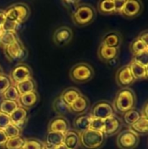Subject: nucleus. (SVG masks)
<instances>
[{
  "label": "nucleus",
  "mask_w": 148,
  "mask_h": 149,
  "mask_svg": "<svg viewBox=\"0 0 148 149\" xmlns=\"http://www.w3.org/2000/svg\"><path fill=\"white\" fill-rule=\"evenodd\" d=\"M136 105V95L130 88L120 89L113 102V107L115 112L124 114L125 113L134 108Z\"/></svg>",
  "instance_id": "f257e3e1"
},
{
  "label": "nucleus",
  "mask_w": 148,
  "mask_h": 149,
  "mask_svg": "<svg viewBox=\"0 0 148 149\" xmlns=\"http://www.w3.org/2000/svg\"><path fill=\"white\" fill-rule=\"evenodd\" d=\"M103 132L88 129L79 134V146L83 149H99L106 142Z\"/></svg>",
  "instance_id": "f03ea898"
},
{
  "label": "nucleus",
  "mask_w": 148,
  "mask_h": 149,
  "mask_svg": "<svg viewBox=\"0 0 148 149\" xmlns=\"http://www.w3.org/2000/svg\"><path fill=\"white\" fill-rule=\"evenodd\" d=\"M71 17L72 22L77 26L83 27L88 25L94 20L96 17V11L92 5L81 3L76 9V10L71 14Z\"/></svg>",
  "instance_id": "7ed1b4c3"
},
{
  "label": "nucleus",
  "mask_w": 148,
  "mask_h": 149,
  "mask_svg": "<svg viewBox=\"0 0 148 149\" xmlns=\"http://www.w3.org/2000/svg\"><path fill=\"white\" fill-rule=\"evenodd\" d=\"M71 79L79 84H84L90 81L94 76L93 68L85 62H80L73 65L69 72Z\"/></svg>",
  "instance_id": "20e7f679"
},
{
  "label": "nucleus",
  "mask_w": 148,
  "mask_h": 149,
  "mask_svg": "<svg viewBox=\"0 0 148 149\" xmlns=\"http://www.w3.org/2000/svg\"><path fill=\"white\" fill-rule=\"evenodd\" d=\"M7 20L13 21L18 24L25 22L31 15V10L26 3H17L9 6L4 10Z\"/></svg>",
  "instance_id": "39448f33"
},
{
  "label": "nucleus",
  "mask_w": 148,
  "mask_h": 149,
  "mask_svg": "<svg viewBox=\"0 0 148 149\" xmlns=\"http://www.w3.org/2000/svg\"><path fill=\"white\" fill-rule=\"evenodd\" d=\"M140 142V137L131 129L121 131L116 140L117 146L120 149H134Z\"/></svg>",
  "instance_id": "423d86ee"
},
{
  "label": "nucleus",
  "mask_w": 148,
  "mask_h": 149,
  "mask_svg": "<svg viewBox=\"0 0 148 149\" xmlns=\"http://www.w3.org/2000/svg\"><path fill=\"white\" fill-rule=\"evenodd\" d=\"M3 50L5 57L11 62H20L24 59L27 55V51L19 39L17 42L3 48Z\"/></svg>",
  "instance_id": "0eeeda50"
},
{
  "label": "nucleus",
  "mask_w": 148,
  "mask_h": 149,
  "mask_svg": "<svg viewBox=\"0 0 148 149\" xmlns=\"http://www.w3.org/2000/svg\"><path fill=\"white\" fill-rule=\"evenodd\" d=\"M90 115L94 119L106 120L109 117L115 115V111L113 104L106 100H101L97 102L92 108Z\"/></svg>",
  "instance_id": "6e6552de"
},
{
  "label": "nucleus",
  "mask_w": 148,
  "mask_h": 149,
  "mask_svg": "<svg viewBox=\"0 0 148 149\" xmlns=\"http://www.w3.org/2000/svg\"><path fill=\"white\" fill-rule=\"evenodd\" d=\"M31 75L32 73H31V67L24 63H20L11 70L9 77L12 85L16 86L17 84H19L24 80L31 79Z\"/></svg>",
  "instance_id": "1a4fd4ad"
},
{
  "label": "nucleus",
  "mask_w": 148,
  "mask_h": 149,
  "mask_svg": "<svg viewBox=\"0 0 148 149\" xmlns=\"http://www.w3.org/2000/svg\"><path fill=\"white\" fill-rule=\"evenodd\" d=\"M143 10V4L139 0H126L120 12V15L126 18H134L139 16Z\"/></svg>",
  "instance_id": "9d476101"
},
{
  "label": "nucleus",
  "mask_w": 148,
  "mask_h": 149,
  "mask_svg": "<svg viewBox=\"0 0 148 149\" xmlns=\"http://www.w3.org/2000/svg\"><path fill=\"white\" fill-rule=\"evenodd\" d=\"M116 82L120 86L127 88L129 86L133 85L135 82V79L131 72L129 65H124L120 67L116 72Z\"/></svg>",
  "instance_id": "9b49d317"
},
{
  "label": "nucleus",
  "mask_w": 148,
  "mask_h": 149,
  "mask_svg": "<svg viewBox=\"0 0 148 149\" xmlns=\"http://www.w3.org/2000/svg\"><path fill=\"white\" fill-rule=\"evenodd\" d=\"M73 33L68 26H61L58 28L53 33V41L58 46H63L71 42Z\"/></svg>",
  "instance_id": "f8f14e48"
},
{
  "label": "nucleus",
  "mask_w": 148,
  "mask_h": 149,
  "mask_svg": "<svg viewBox=\"0 0 148 149\" xmlns=\"http://www.w3.org/2000/svg\"><path fill=\"white\" fill-rule=\"evenodd\" d=\"M121 127H122V121L116 115H113L112 117L104 120L103 133L106 137L113 136L117 133H120Z\"/></svg>",
  "instance_id": "ddd939ff"
},
{
  "label": "nucleus",
  "mask_w": 148,
  "mask_h": 149,
  "mask_svg": "<svg viewBox=\"0 0 148 149\" xmlns=\"http://www.w3.org/2000/svg\"><path fill=\"white\" fill-rule=\"evenodd\" d=\"M70 129L69 121L64 116H57L53 118L48 124V132L65 134Z\"/></svg>",
  "instance_id": "4468645a"
},
{
  "label": "nucleus",
  "mask_w": 148,
  "mask_h": 149,
  "mask_svg": "<svg viewBox=\"0 0 148 149\" xmlns=\"http://www.w3.org/2000/svg\"><path fill=\"white\" fill-rule=\"evenodd\" d=\"M27 118H28V110L21 107H18L10 115L11 124H13L14 126H16L21 130L24 127L27 121Z\"/></svg>",
  "instance_id": "2eb2a0df"
},
{
  "label": "nucleus",
  "mask_w": 148,
  "mask_h": 149,
  "mask_svg": "<svg viewBox=\"0 0 148 149\" xmlns=\"http://www.w3.org/2000/svg\"><path fill=\"white\" fill-rule=\"evenodd\" d=\"M121 43H122V36L119 31H113L106 33L101 40V45L112 48H116V49H120Z\"/></svg>",
  "instance_id": "dca6fc26"
},
{
  "label": "nucleus",
  "mask_w": 148,
  "mask_h": 149,
  "mask_svg": "<svg viewBox=\"0 0 148 149\" xmlns=\"http://www.w3.org/2000/svg\"><path fill=\"white\" fill-rule=\"evenodd\" d=\"M120 53V49L108 47L100 44L98 49V57L99 58L105 63H108L111 60L117 58Z\"/></svg>",
  "instance_id": "f3484780"
},
{
  "label": "nucleus",
  "mask_w": 148,
  "mask_h": 149,
  "mask_svg": "<svg viewBox=\"0 0 148 149\" xmlns=\"http://www.w3.org/2000/svg\"><path fill=\"white\" fill-rule=\"evenodd\" d=\"M92 120V116L90 113H81L79 114L73 121L74 130L79 134H81L88 129H90V124Z\"/></svg>",
  "instance_id": "a211bd4d"
},
{
  "label": "nucleus",
  "mask_w": 148,
  "mask_h": 149,
  "mask_svg": "<svg viewBox=\"0 0 148 149\" xmlns=\"http://www.w3.org/2000/svg\"><path fill=\"white\" fill-rule=\"evenodd\" d=\"M38 93L37 91H35L26 94L20 95L17 100V104L19 107L28 110L29 108L33 107L38 103Z\"/></svg>",
  "instance_id": "6ab92c4d"
},
{
  "label": "nucleus",
  "mask_w": 148,
  "mask_h": 149,
  "mask_svg": "<svg viewBox=\"0 0 148 149\" xmlns=\"http://www.w3.org/2000/svg\"><path fill=\"white\" fill-rule=\"evenodd\" d=\"M63 144L68 149H77L79 147V134L74 129H69L64 134Z\"/></svg>",
  "instance_id": "aec40b11"
},
{
  "label": "nucleus",
  "mask_w": 148,
  "mask_h": 149,
  "mask_svg": "<svg viewBox=\"0 0 148 149\" xmlns=\"http://www.w3.org/2000/svg\"><path fill=\"white\" fill-rule=\"evenodd\" d=\"M131 70V72L136 80H141V79H146L148 77V67H145L141 65L140 64L137 63L133 59L130 62L128 65Z\"/></svg>",
  "instance_id": "412c9836"
},
{
  "label": "nucleus",
  "mask_w": 148,
  "mask_h": 149,
  "mask_svg": "<svg viewBox=\"0 0 148 149\" xmlns=\"http://www.w3.org/2000/svg\"><path fill=\"white\" fill-rule=\"evenodd\" d=\"M89 105H90V102H89L88 99L85 95L81 94L70 106V109H71V112L81 114V113H85L86 112V110L89 107Z\"/></svg>",
  "instance_id": "4be33fe9"
},
{
  "label": "nucleus",
  "mask_w": 148,
  "mask_h": 149,
  "mask_svg": "<svg viewBox=\"0 0 148 149\" xmlns=\"http://www.w3.org/2000/svg\"><path fill=\"white\" fill-rule=\"evenodd\" d=\"M64 142V134L59 133L48 132L45 138V148L47 149H53L54 148L63 144Z\"/></svg>",
  "instance_id": "5701e85b"
},
{
  "label": "nucleus",
  "mask_w": 148,
  "mask_h": 149,
  "mask_svg": "<svg viewBox=\"0 0 148 149\" xmlns=\"http://www.w3.org/2000/svg\"><path fill=\"white\" fill-rule=\"evenodd\" d=\"M81 95V93L75 87H69L64 90L59 96L61 100L69 107Z\"/></svg>",
  "instance_id": "b1692460"
},
{
  "label": "nucleus",
  "mask_w": 148,
  "mask_h": 149,
  "mask_svg": "<svg viewBox=\"0 0 148 149\" xmlns=\"http://www.w3.org/2000/svg\"><path fill=\"white\" fill-rule=\"evenodd\" d=\"M15 86L17 87V89L20 95L26 94V93L37 91V84H36V82L34 81V79L32 78L29 79L27 80H24V81H23V82H21L19 84H17Z\"/></svg>",
  "instance_id": "393cba45"
},
{
  "label": "nucleus",
  "mask_w": 148,
  "mask_h": 149,
  "mask_svg": "<svg viewBox=\"0 0 148 149\" xmlns=\"http://www.w3.org/2000/svg\"><path fill=\"white\" fill-rule=\"evenodd\" d=\"M98 10L103 15L115 14L114 0H102L98 3Z\"/></svg>",
  "instance_id": "a878e982"
},
{
  "label": "nucleus",
  "mask_w": 148,
  "mask_h": 149,
  "mask_svg": "<svg viewBox=\"0 0 148 149\" xmlns=\"http://www.w3.org/2000/svg\"><path fill=\"white\" fill-rule=\"evenodd\" d=\"M18 40L17 32L13 31H1L0 32V47L4 48Z\"/></svg>",
  "instance_id": "bb28decb"
},
{
  "label": "nucleus",
  "mask_w": 148,
  "mask_h": 149,
  "mask_svg": "<svg viewBox=\"0 0 148 149\" xmlns=\"http://www.w3.org/2000/svg\"><path fill=\"white\" fill-rule=\"evenodd\" d=\"M129 129L134 132L137 135L147 134L148 130V118L141 116V118L138 121H136L133 125L129 127Z\"/></svg>",
  "instance_id": "cd10ccee"
},
{
  "label": "nucleus",
  "mask_w": 148,
  "mask_h": 149,
  "mask_svg": "<svg viewBox=\"0 0 148 149\" xmlns=\"http://www.w3.org/2000/svg\"><path fill=\"white\" fill-rule=\"evenodd\" d=\"M52 108H53L54 112L58 114V116H63V115H65V114L71 113L70 107L68 105H66L61 100L60 97H58L54 100V101L52 103Z\"/></svg>",
  "instance_id": "c85d7f7f"
},
{
  "label": "nucleus",
  "mask_w": 148,
  "mask_h": 149,
  "mask_svg": "<svg viewBox=\"0 0 148 149\" xmlns=\"http://www.w3.org/2000/svg\"><path fill=\"white\" fill-rule=\"evenodd\" d=\"M130 51L133 56H137L148 51V44L141 41L139 38H135L130 45Z\"/></svg>",
  "instance_id": "c756f323"
},
{
  "label": "nucleus",
  "mask_w": 148,
  "mask_h": 149,
  "mask_svg": "<svg viewBox=\"0 0 148 149\" xmlns=\"http://www.w3.org/2000/svg\"><path fill=\"white\" fill-rule=\"evenodd\" d=\"M141 118L140 112H139L137 109H132L123 114V121L126 125L131 127L133 125L136 121H138Z\"/></svg>",
  "instance_id": "7c9ffc66"
},
{
  "label": "nucleus",
  "mask_w": 148,
  "mask_h": 149,
  "mask_svg": "<svg viewBox=\"0 0 148 149\" xmlns=\"http://www.w3.org/2000/svg\"><path fill=\"white\" fill-rule=\"evenodd\" d=\"M18 107L19 106H18L17 102H16V101L2 100L0 102V113L10 116Z\"/></svg>",
  "instance_id": "2f4dec72"
},
{
  "label": "nucleus",
  "mask_w": 148,
  "mask_h": 149,
  "mask_svg": "<svg viewBox=\"0 0 148 149\" xmlns=\"http://www.w3.org/2000/svg\"><path fill=\"white\" fill-rule=\"evenodd\" d=\"M24 142V139L21 136L8 139L4 146L3 147V149H21Z\"/></svg>",
  "instance_id": "473e14b6"
},
{
  "label": "nucleus",
  "mask_w": 148,
  "mask_h": 149,
  "mask_svg": "<svg viewBox=\"0 0 148 149\" xmlns=\"http://www.w3.org/2000/svg\"><path fill=\"white\" fill-rule=\"evenodd\" d=\"M19 97H20V94H19L17 87L14 85H11L3 93V100H10V101H16V102H17Z\"/></svg>",
  "instance_id": "72a5a7b5"
},
{
  "label": "nucleus",
  "mask_w": 148,
  "mask_h": 149,
  "mask_svg": "<svg viewBox=\"0 0 148 149\" xmlns=\"http://www.w3.org/2000/svg\"><path fill=\"white\" fill-rule=\"evenodd\" d=\"M44 143L38 139H24L21 149H44Z\"/></svg>",
  "instance_id": "f704fd0d"
},
{
  "label": "nucleus",
  "mask_w": 148,
  "mask_h": 149,
  "mask_svg": "<svg viewBox=\"0 0 148 149\" xmlns=\"http://www.w3.org/2000/svg\"><path fill=\"white\" fill-rule=\"evenodd\" d=\"M12 85L10 77L4 73L0 75V95H3V93Z\"/></svg>",
  "instance_id": "c9c22d12"
},
{
  "label": "nucleus",
  "mask_w": 148,
  "mask_h": 149,
  "mask_svg": "<svg viewBox=\"0 0 148 149\" xmlns=\"http://www.w3.org/2000/svg\"><path fill=\"white\" fill-rule=\"evenodd\" d=\"M21 129H19L18 127H17L16 126H14L13 124H10L5 130L4 133L7 136L8 139L10 138H15V137H18L21 134Z\"/></svg>",
  "instance_id": "e433bc0d"
},
{
  "label": "nucleus",
  "mask_w": 148,
  "mask_h": 149,
  "mask_svg": "<svg viewBox=\"0 0 148 149\" xmlns=\"http://www.w3.org/2000/svg\"><path fill=\"white\" fill-rule=\"evenodd\" d=\"M20 27V24L13 22V21H10V20H5L4 24L2 26V31H13V32H17V29Z\"/></svg>",
  "instance_id": "4c0bfd02"
},
{
  "label": "nucleus",
  "mask_w": 148,
  "mask_h": 149,
  "mask_svg": "<svg viewBox=\"0 0 148 149\" xmlns=\"http://www.w3.org/2000/svg\"><path fill=\"white\" fill-rule=\"evenodd\" d=\"M61 3L64 5V7L71 13V14H72L75 10H76V9L81 4V3L79 2V1H69V0H64V1H62L61 2Z\"/></svg>",
  "instance_id": "58836bf2"
},
{
  "label": "nucleus",
  "mask_w": 148,
  "mask_h": 149,
  "mask_svg": "<svg viewBox=\"0 0 148 149\" xmlns=\"http://www.w3.org/2000/svg\"><path fill=\"white\" fill-rule=\"evenodd\" d=\"M90 129L99 132H103L104 130V120L99 119H94L92 117L91 124H90Z\"/></svg>",
  "instance_id": "ea45409f"
},
{
  "label": "nucleus",
  "mask_w": 148,
  "mask_h": 149,
  "mask_svg": "<svg viewBox=\"0 0 148 149\" xmlns=\"http://www.w3.org/2000/svg\"><path fill=\"white\" fill-rule=\"evenodd\" d=\"M133 59L136 61L137 63L140 64L141 65L145 67H148V51L143 53H140L137 56H133Z\"/></svg>",
  "instance_id": "a19ab883"
},
{
  "label": "nucleus",
  "mask_w": 148,
  "mask_h": 149,
  "mask_svg": "<svg viewBox=\"0 0 148 149\" xmlns=\"http://www.w3.org/2000/svg\"><path fill=\"white\" fill-rule=\"evenodd\" d=\"M11 124L10 116L0 113V130L4 131Z\"/></svg>",
  "instance_id": "79ce46f5"
},
{
  "label": "nucleus",
  "mask_w": 148,
  "mask_h": 149,
  "mask_svg": "<svg viewBox=\"0 0 148 149\" xmlns=\"http://www.w3.org/2000/svg\"><path fill=\"white\" fill-rule=\"evenodd\" d=\"M126 0H114L115 3V14H120Z\"/></svg>",
  "instance_id": "37998d69"
},
{
  "label": "nucleus",
  "mask_w": 148,
  "mask_h": 149,
  "mask_svg": "<svg viewBox=\"0 0 148 149\" xmlns=\"http://www.w3.org/2000/svg\"><path fill=\"white\" fill-rule=\"evenodd\" d=\"M137 38L140 39L141 41L145 42L146 44H148V31L147 30L143 31L142 32H140L139 34V36L137 37Z\"/></svg>",
  "instance_id": "c03bdc74"
},
{
  "label": "nucleus",
  "mask_w": 148,
  "mask_h": 149,
  "mask_svg": "<svg viewBox=\"0 0 148 149\" xmlns=\"http://www.w3.org/2000/svg\"><path fill=\"white\" fill-rule=\"evenodd\" d=\"M7 140H8V138H7L4 131L0 130V147H3L4 144L6 143Z\"/></svg>",
  "instance_id": "a18cd8bd"
},
{
  "label": "nucleus",
  "mask_w": 148,
  "mask_h": 149,
  "mask_svg": "<svg viewBox=\"0 0 148 149\" xmlns=\"http://www.w3.org/2000/svg\"><path fill=\"white\" fill-rule=\"evenodd\" d=\"M140 114L142 117H145V118H148V105L147 101H146V103L144 104V106L142 107L141 108V112H140Z\"/></svg>",
  "instance_id": "49530a36"
},
{
  "label": "nucleus",
  "mask_w": 148,
  "mask_h": 149,
  "mask_svg": "<svg viewBox=\"0 0 148 149\" xmlns=\"http://www.w3.org/2000/svg\"><path fill=\"white\" fill-rule=\"evenodd\" d=\"M6 20V17H5V14H4V10H0V27L2 28L3 24H4Z\"/></svg>",
  "instance_id": "de8ad7c7"
},
{
  "label": "nucleus",
  "mask_w": 148,
  "mask_h": 149,
  "mask_svg": "<svg viewBox=\"0 0 148 149\" xmlns=\"http://www.w3.org/2000/svg\"><path fill=\"white\" fill-rule=\"evenodd\" d=\"M53 149H68L64 144H61V145H59V146H58V147H56V148H54Z\"/></svg>",
  "instance_id": "09e8293b"
},
{
  "label": "nucleus",
  "mask_w": 148,
  "mask_h": 149,
  "mask_svg": "<svg viewBox=\"0 0 148 149\" xmlns=\"http://www.w3.org/2000/svg\"><path fill=\"white\" fill-rule=\"evenodd\" d=\"M3 72V69H2V67H1V65H0V75H2Z\"/></svg>",
  "instance_id": "8fccbe9b"
},
{
  "label": "nucleus",
  "mask_w": 148,
  "mask_h": 149,
  "mask_svg": "<svg viewBox=\"0 0 148 149\" xmlns=\"http://www.w3.org/2000/svg\"><path fill=\"white\" fill-rule=\"evenodd\" d=\"M1 31H2V28L0 27V32H1Z\"/></svg>",
  "instance_id": "3c124183"
},
{
  "label": "nucleus",
  "mask_w": 148,
  "mask_h": 149,
  "mask_svg": "<svg viewBox=\"0 0 148 149\" xmlns=\"http://www.w3.org/2000/svg\"><path fill=\"white\" fill-rule=\"evenodd\" d=\"M44 149H47V148H44Z\"/></svg>",
  "instance_id": "603ef678"
}]
</instances>
